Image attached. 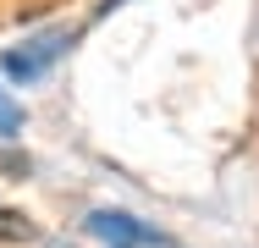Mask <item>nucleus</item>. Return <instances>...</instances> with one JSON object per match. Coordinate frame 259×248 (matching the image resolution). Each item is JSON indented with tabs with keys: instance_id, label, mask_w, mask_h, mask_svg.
Wrapping results in <instances>:
<instances>
[{
	"instance_id": "nucleus-3",
	"label": "nucleus",
	"mask_w": 259,
	"mask_h": 248,
	"mask_svg": "<svg viewBox=\"0 0 259 248\" xmlns=\"http://www.w3.org/2000/svg\"><path fill=\"white\" fill-rule=\"evenodd\" d=\"M39 232H33V221L28 215H17V210H0V243H33Z\"/></svg>"
},
{
	"instance_id": "nucleus-4",
	"label": "nucleus",
	"mask_w": 259,
	"mask_h": 248,
	"mask_svg": "<svg viewBox=\"0 0 259 248\" xmlns=\"http://www.w3.org/2000/svg\"><path fill=\"white\" fill-rule=\"evenodd\" d=\"M17 133H22V105L0 89V138H17Z\"/></svg>"
},
{
	"instance_id": "nucleus-2",
	"label": "nucleus",
	"mask_w": 259,
	"mask_h": 248,
	"mask_svg": "<svg viewBox=\"0 0 259 248\" xmlns=\"http://www.w3.org/2000/svg\"><path fill=\"white\" fill-rule=\"evenodd\" d=\"M89 232L105 237V243H116V248H155V243H160L155 226H144V221L121 215V210H94V215H89Z\"/></svg>"
},
{
	"instance_id": "nucleus-5",
	"label": "nucleus",
	"mask_w": 259,
	"mask_h": 248,
	"mask_svg": "<svg viewBox=\"0 0 259 248\" xmlns=\"http://www.w3.org/2000/svg\"><path fill=\"white\" fill-rule=\"evenodd\" d=\"M116 6H127V0H100V11H94V22H100V17H110Z\"/></svg>"
},
{
	"instance_id": "nucleus-1",
	"label": "nucleus",
	"mask_w": 259,
	"mask_h": 248,
	"mask_svg": "<svg viewBox=\"0 0 259 248\" xmlns=\"http://www.w3.org/2000/svg\"><path fill=\"white\" fill-rule=\"evenodd\" d=\"M66 45H72V33H66V28H55V33H39L33 45L6 50V55H0V66H6V77H11V83H28V77H39V72H45Z\"/></svg>"
}]
</instances>
